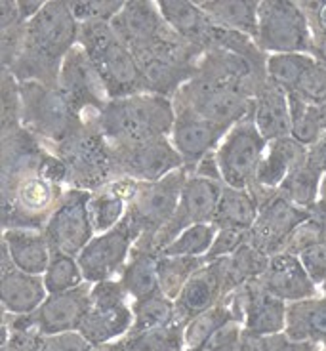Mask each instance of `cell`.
Listing matches in <instances>:
<instances>
[{
	"label": "cell",
	"instance_id": "cell-1",
	"mask_svg": "<svg viewBox=\"0 0 326 351\" xmlns=\"http://www.w3.org/2000/svg\"><path fill=\"white\" fill-rule=\"evenodd\" d=\"M46 145L18 126L2 132V228L42 231L58 204L62 185L40 174Z\"/></svg>",
	"mask_w": 326,
	"mask_h": 351
},
{
	"label": "cell",
	"instance_id": "cell-2",
	"mask_svg": "<svg viewBox=\"0 0 326 351\" xmlns=\"http://www.w3.org/2000/svg\"><path fill=\"white\" fill-rule=\"evenodd\" d=\"M79 31L80 23L73 16L69 2H45L42 10L27 23L23 52L8 71L18 82L36 80L58 88L63 60L79 44Z\"/></svg>",
	"mask_w": 326,
	"mask_h": 351
},
{
	"label": "cell",
	"instance_id": "cell-3",
	"mask_svg": "<svg viewBox=\"0 0 326 351\" xmlns=\"http://www.w3.org/2000/svg\"><path fill=\"white\" fill-rule=\"evenodd\" d=\"M92 117L111 147L168 138L176 123L172 99L155 94L109 99L105 107Z\"/></svg>",
	"mask_w": 326,
	"mask_h": 351
},
{
	"label": "cell",
	"instance_id": "cell-4",
	"mask_svg": "<svg viewBox=\"0 0 326 351\" xmlns=\"http://www.w3.org/2000/svg\"><path fill=\"white\" fill-rule=\"evenodd\" d=\"M79 46L88 53L109 99L147 94L132 50L116 36L111 23H80Z\"/></svg>",
	"mask_w": 326,
	"mask_h": 351
},
{
	"label": "cell",
	"instance_id": "cell-5",
	"mask_svg": "<svg viewBox=\"0 0 326 351\" xmlns=\"http://www.w3.org/2000/svg\"><path fill=\"white\" fill-rule=\"evenodd\" d=\"M52 151L69 168L67 184L73 189L96 193L118 178L111 143L99 132L92 114L84 117V123Z\"/></svg>",
	"mask_w": 326,
	"mask_h": 351
},
{
	"label": "cell",
	"instance_id": "cell-6",
	"mask_svg": "<svg viewBox=\"0 0 326 351\" xmlns=\"http://www.w3.org/2000/svg\"><path fill=\"white\" fill-rule=\"evenodd\" d=\"M189 172L179 168L159 182H138L124 219L132 229L138 248L153 250V241L176 214ZM155 252V250H153Z\"/></svg>",
	"mask_w": 326,
	"mask_h": 351
},
{
	"label": "cell",
	"instance_id": "cell-7",
	"mask_svg": "<svg viewBox=\"0 0 326 351\" xmlns=\"http://www.w3.org/2000/svg\"><path fill=\"white\" fill-rule=\"evenodd\" d=\"M21 124L45 145L58 147L84 123L60 86H46L36 80L19 82Z\"/></svg>",
	"mask_w": 326,
	"mask_h": 351
},
{
	"label": "cell",
	"instance_id": "cell-8",
	"mask_svg": "<svg viewBox=\"0 0 326 351\" xmlns=\"http://www.w3.org/2000/svg\"><path fill=\"white\" fill-rule=\"evenodd\" d=\"M248 191L258 202V218L248 231V245L269 258L284 252L294 231L309 219V210L288 201L279 189L258 182Z\"/></svg>",
	"mask_w": 326,
	"mask_h": 351
},
{
	"label": "cell",
	"instance_id": "cell-9",
	"mask_svg": "<svg viewBox=\"0 0 326 351\" xmlns=\"http://www.w3.org/2000/svg\"><path fill=\"white\" fill-rule=\"evenodd\" d=\"M203 53L176 33L166 43L136 53L134 58L147 94L174 99L179 88L197 75V62Z\"/></svg>",
	"mask_w": 326,
	"mask_h": 351
},
{
	"label": "cell",
	"instance_id": "cell-10",
	"mask_svg": "<svg viewBox=\"0 0 326 351\" xmlns=\"http://www.w3.org/2000/svg\"><path fill=\"white\" fill-rule=\"evenodd\" d=\"M258 48L271 53L313 56V33L300 2L264 0L258 10Z\"/></svg>",
	"mask_w": 326,
	"mask_h": 351
},
{
	"label": "cell",
	"instance_id": "cell-11",
	"mask_svg": "<svg viewBox=\"0 0 326 351\" xmlns=\"http://www.w3.org/2000/svg\"><path fill=\"white\" fill-rule=\"evenodd\" d=\"M92 285L82 282L67 292L48 294L42 306L29 315H10L2 311V338L14 330H38L40 334L75 332L79 330L92 304Z\"/></svg>",
	"mask_w": 326,
	"mask_h": 351
},
{
	"label": "cell",
	"instance_id": "cell-12",
	"mask_svg": "<svg viewBox=\"0 0 326 351\" xmlns=\"http://www.w3.org/2000/svg\"><path fill=\"white\" fill-rule=\"evenodd\" d=\"M172 104L174 109H189L206 121L225 128H233L235 124L252 119L256 107L254 97H248L229 88L216 86L199 77H193L179 88Z\"/></svg>",
	"mask_w": 326,
	"mask_h": 351
},
{
	"label": "cell",
	"instance_id": "cell-13",
	"mask_svg": "<svg viewBox=\"0 0 326 351\" xmlns=\"http://www.w3.org/2000/svg\"><path fill=\"white\" fill-rule=\"evenodd\" d=\"M267 145L269 141L260 134L254 119L235 124L216 149L223 184L235 189H250L256 184Z\"/></svg>",
	"mask_w": 326,
	"mask_h": 351
},
{
	"label": "cell",
	"instance_id": "cell-14",
	"mask_svg": "<svg viewBox=\"0 0 326 351\" xmlns=\"http://www.w3.org/2000/svg\"><path fill=\"white\" fill-rule=\"evenodd\" d=\"M92 304L79 332L92 346L115 342L130 332L134 325V309L121 281H103L92 285Z\"/></svg>",
	"mask_w": 326,
	"mask_h": 351
},
{
	"label": "cell",
	"instance_id": "cell-15",
	"mask_svg": "<svg viewBox=\"0 0 326 351\" xmlns=\"http://www.w3.org/2000/svg\"><path fill=\"white\" fill-rule=\"evenodd\" d=\"M90 191L73 187L63 193L62 202L42 229L52 252L79 258L80 252L90 245L96 233L90 218Z\"/></svg>",
	"mask_w": 326,
	"mask_h": 351
},
{
	"label": "cell",
	"instance_id": "cell-16",
	"mask_svg": "<svg viewBox=\"0 0 326 351\" xmlns=\"http://www.w3.org/2000/svg\"><path fill=\"white\" fill-rule=\"evenodd\" d=\"M199 79L221 88H229L248 97H256L269 80L267 60H250L223 48H212L199 58L197 75Z\"/></svg>",
	"mask_w": 326,
	"mask_h": 351
},
{
	"label": "cell",
	"instance_id": "cell-17",
	"mask_svg": "<svg viewBox=\"0 0 326 351\" xmlns=\"http://www.w3.org/2000/svg\"><path fill=\"white\" fill-rule=\"evenodd\" d=\"M223 187H225L223 182L189 176L184 185L176 214L172 216V219L164 228L160 229V233L155 237L151 248L157 254L162 256L164 248L172 245L187 228L197 226V223H212L216 206L223 193Z\"/></svg>",
	"mask_w": 326,
	"mask_h": 351
},
{
	"label": "cell",
	"instance_id": "cell-18",
	"mask_svg": "<svg viewBox=\"0 0 326 351\" xmlns=\"http://www.w3.org/2000/svg\"><path fill=\"white\" fill-rule=\"evenodd\" d=\"M111 149L118 178H132L136 182H159L179 168H186L184 158L168 138H153Z\"/></svg>",
	"mask_w": 326,
	"mask_h": 351
},
{
	"label": "cell",
	"instance_id": "cell-19",
	"mask_svg": "<svg viewBox=\"0 0 326 351\" xmlns=\"http://www.w3.org/2000/svg\"><path fill=\"white\" fill-rule=\"evenodd\" d=\"M134 245L136 237L124 218L118 226L92 239L90 245L77 258L84 281L90 285L113 281L115 275L124 271Z\"/></svg>",
	"mask_w": 326,
	"mask_h": 351
},
{
	"label": "cell",
	"instance_id": "cell-20",
	"mask_svg": "<svg viewBox=\"0 0 326 351\" xmlns=\"http://www.w3.org/2000/svg\"><path fill=\"white\" fill-rule=\"evenodd\" d=\"M111 27L134 56L166 43L168 38L176 35V31L162 18L159 4L149 0L126 2L111 21Z\"/></svg>",
	"mask_w": 326,
	"mask_h": 351
},
{
	"label": "cell",
	"instance_id": "cell-21",
	"mask_svg": "<svg viewBox=\"0 0 326 351\" xmlns=\"http://www.w3.org/2000/svg\"><path fill=\"white\" fill-rule=\"evenodd\" d=\"M233 315L244 330L254 334H281L286 328V302L271 296L258 279L227 296Z\"/></svg>",
	"mask_w": 326,
	"mask_h": 351
},
{
	"label": "cell",
	"instance_id": "cell-22",
	"mask_svg": "<svg viewBox=\"0 0 326 351\" xmlns=\"http://www.w3.org/2000/svg\"><path fill=\"white\" fill-rule=\"evenodd\" d=\"M60 90L82 119L99 113L109 101L105 88L90 62L88 53L79 44L63 60Z\"/></svg>",
	"mask_w": 326,
	"mask_h": 351
},
{
	"label": "cell",
	"instance_id": "cell-23",
	"mask_svg": "<svg viewBox=\"0 0 326 351\" xmlns=\"http://www.w3.org/2000/svg\"><path fill=\"white\" fill-rule=\"evenodd\" d=\"M174 111H176V123L170 140L184 158V167L191 176L197 165L208 153L220 147V143L231 128L210 123L189 109H174Z\"/></svg>",
	"mask_w": 326,
	"mask_h": 351
},
{
	"label": "cell",
	"instance_id": "cell-24",
	"mask_svg": "<svg viewBox=\"0 0 326 351\" xmlns=\"http://www.w3.org/2000/svg\"><path fill=\"white\" fill-rule=\"evenodd\" d=\"M0 298L2 311L10 315H29L48 298L45 279L40 275H29L18 269L4 245L0 260Z\"/></svg>",
	"mask_w": 326,
	"mask_h": 351
},
{
	"label": "cell",
	"instance_id": "cell-25",
	"mask_svg": "<svg viewBox=\"0 0 326 351\" xmlns=\"http://www.w3.org/2000/svg\"><path fill=\"white\" fill-rule=\"evenodd\" d=\"M258 281L271 296L286 304L315 298L318 292V287L308 275L300 258L288 252L271 256L265 271L258 277Z\"/></svg>",
	"mask_w": 326,
	"mask_h": 351
},
{
	"label": "cell",
	"instance_id": "cell-26",
	"mask_svg": "<svg viewBox=\"0 0 326 351\" xmlns=\"http://www.w3.org/2000/svg\"><path fill=\"white\" fill-rule=\"evenodd\" d=\"M160 14L168 25L176 31L186 43L195 46L201 53L212 48V38L216 31V23L208 18L197 2L187 0H160Z\"/></svg>",
	"mask_w": 326,
	"mask_h": 351
},
{
	"label": "cell",
	"instance_id": "cell-27",
	"mask_svg": "<svg viewBox=\"0 0 326 351\" xmlns=\"http://www.w3.org/2000/svg\"><path fill=\"white\" fill-rule=\"evenodd\" d=\"M223 300H225V296L221 290L218 273H216L212 263H206L187 281L184 290L179 292V296L174 300L177 323L187 325L189 321H193L195 317L208 311L214 306H218Z\"/></svg>",
	"mask_w": 326,
	"mask_h": 351
},
{
	"label": "cell",
	"instance_id": "cell-28",
	"mask_svg": "<svg viewBox=\"0 0 326 351\" xmlns=\"http://www.w3.org/2000/svg\"><path fill=\"white\" fill-rule=\"evenodd\" d=\"M254 124L267 141L281 140L290 136V106L288 94L275 82L267 80L260 94L254 97Z\"/></svg>",
	"mask_w": 326,
	"mask_h": 351
},
{
	"label": "cell",
	"instance_id": "cell-29",
	"mask_svg": "<svg viewBox=\"0 0 326 351\" xmlns=\"http://www.w3.org/2000/svg\"><path fill=\"white\" fill-rule=\"evenodd\" d=\"M321 289V296L288 304L284 332L290 340L326 346V282Z\"/></svg>",
	"mask_w": 326,
	"mask_h": 351
},
{
	"label": "cell",
	"instance_id": "cell-30",
	"mask_svg": "<svg viewBox=\"0 0 326 351\" xmlns=\"http://www.w3.org/2000/svg\"><path fill=\"white\" fill-rule=\"evenodd\" d=\"M214 265V269L218 273L223 296L227 298L233 292H237L240 287H244L247 282L258 279L265 271L269 256L260 252L258 248L250 245H242L235 254L223 256L214 262H208Z\"/></svg>",
	"mask_w": 326,
	"mask_h": 351
},
{
	"label": "cell",
	"instance_id": "cell-31",
	"mask_svg": "<svg viewBox=\"0 0 326 351\" xmlns=\"http://www.w3.org/2000/svg\"><path fill=\"white\" fill-rule=\"evenodd\" d=\"M2 245L6 246L14 265L29 275H45L52 258V248L42 235V231L27 229H6L2 235Z\"/></svg>",
	"mask_w": 326,
	"mask_h": 351
},
{
	"label": "cell",
	"instance_id": "cell-32",
	"mask_svg": "<svg viewBox=\"0 0 326 351\" xmlns=\"http://www.w3.org/2000/svg\"><path fill=\"white\" fill-rule=\"evenodd\" d=\"M309 157V147L301 145L294 138H281L269 141L265 157L258 170L256 182L269 189H279L284 178L296 167L305 162Z\"/></svg>",
	"mask_w": 326,
	"mask_h": 351
},
{
	"label": "cell",
	"instance_id": "cell-33",
	"mask_svg": "<svg viewBox=\"0 0 326 351\" xmlns=\"http://www.w3.org/2000/svg\"><path fill=\"white\" fill-rule=\"evenodd\" d=\"M159 260L160 254L145 248L134 246L128 263L121 273V285L126 290V294L138 302L155 294H160L159 285Z\"/></svg>",
	"mask_w": 326,
	"mask_h": 351
},
{
	"label": "cell",
	"instance_id": "cell-34",
	"mask_svg": "<svg viewBox=\"0 0 326 351\" xmlns=\"http://www.w3.org/2000/svg\"><path fill=\"white\" fill-rule=\"evenodd\" d=\"M197 4L208 14V18L216 25L237 31L256 40L260 2L256 0H203Z\"/></svg>",
	"mask_w": 326,
	"mask_h": 351
},
{
	"label": "cell",
	"instance_id": "cell-35",
	"mask_svg": "<svg viewBox=\"0 0 326 351\" xmlns=\"http://www.w3.org/2000/svg\"><path fill=\"white\" fill-rule=\"evenodd\" d=\"M258 218V202L248 189H235L225 185L212 226L218 229H250Z\"/></svg>",
	"mask_w": 326,
	"mask_h": 351
},
{
	"label": "cell",
	"instance_id": "cell-36",
	"mask_svg": "<svg viewBox=\"0 0 326 351\" xmlns=\"http://www.w3.org/2000/svg\"><path fill=\"white\" fill-rule=\"evenodd\" d=\"M323 180H325V172L308 157L305 162H301L300 167L294 168L284 178L279 191L290 202L309 210L321 199Z\"/></svg>",
	"mask_w": 326,
	"mask_h": 351
},
{
	"label": "cell",
	"instance_id": "cell-37",
	"mask_svg": "<svg viewBox=\"0 0 326 351\" xmlns=\"http://www.w3.org/2000/svg\"><path fill=\"white\" fill-rule=\"evenodd\" d=\"M27 23L21 18L18 2L2 0L0 2V52H2V69H12L23 52L27 36Z\"/></svg>",
	"mask_w": 326,
	"mask_h": 351
},
{
	"label": "cell",
	"instance_id": "cell-38",
	"mask_svg": "<svg viewBox=\"0 0 326 351\" xmlns=\"http://www.w3.org/2000/svg\"><path fill=\"white\" fill-rule=\"evenodd\" d=\"M206 265L204 256H160L159 260V285L160 292L170 300H176L184 290L187 281L195 273Z\"/></svg>",
	"mask_w": 326,
	"mask_h": 351
},
{
	"label": "cell",
	"instance_id": "cell-39",
	"mask_svg": "<svg viewBox=\"0 0 326 351\" xmlns=\"http://www.w3.org/2000/svg\"><path fill=\"white\" fill-rule=\"evenodd\" d=\"M132 309L134 325L130 332H145V330L164 328V326L177 323L176 304H174V300L166 298L162 292L134 302Z\"/></svg>",
	"mask_w": 326,
	"mask_h": 351
},
{
	"label": "cell",
	"instance_id": "cell-40",
	"mask_svg": "<svg viewBox=\"0 0 326 351\" xmlns=\"http://www.w3.org/2000/svg\"><path fill=\"white\" fill-rule=\"evenodd\" d=\"M315 62L317 60L309 53H271L267 58V77L286 94H290Z\"/></svg>",
	"mask_w": 326,
	"mask_h": 351
},
{
	"label": "cell",
	"instance_id": "cell-41",
	"mask_svg": "<svg viewBox=\"0 0 326 351\" xmlns=\"http://www.w3.org/2000/svg\"><path fill=\"white\" fill-rule=\"evenodd\" d=\"M288 106L292 121L290 138L305 147H313L325 134L318 117V107L303 101L298 94H288Z\"/></svg>",
	"mask_w": 326,
	"mask_h": 351
},
{
	"label": "cell",
	"instance_id": "cell-42",
	"mask_svg": "<svg viewBox=\"0 0 326 351\" xmlns=\"http://www.w3.org/2000/svg\"><path fill=\"white\" fill-rule=\"evenodd\" d=\"M229 321H237V319L233 315V309H231L227 298L208 311L195 317L193 321L187 323L186 332H184L186 351H197L199 348H203L204 342L210 338L212 334L223 325H227Z\"/></svg>",
	"mask_w": 326,
	"mask_h": 351
},
{
	"label": "cell",
	"instance_id": "cell-43",
	"mask_svg": "<svg viewBox=\"0 0 326 351\" xmlns=\"http://www.w3.org/2000/svg\"><path fill=\"white\" fill-rule=\"evenodd\" d=\"M186 325L174 323L164 328L145 330V332H128L124 340L134 351H186Z\"/></svg>",
	"mask_w": 326,
	"mask_h": 351
},
{
	"label": "cell",
	"instance_id": "cell-44",
	"mask_svg": "<svg viewBox=\"0 0 326 351\" xmlns=\"http://www.w3.org/2000/svg\"><path fill=\"white\" fill-rule=\"evenodd\" d=\"M48 294H58V292H67L80 287L84 281V275L80 269L79 260L73 256L62 254V252H52L48 269L42 275Z\"/></svg>",
	"mask_w": 326,
	"mask_h": 351
},
{
	"label": "cell",
	"instance_id": "cell-45",
	"mask_svg": "<svg viewBox=\"0 0 326 351\" xmlns=\"http://www.w3.org/2000/svg\"><path fill=\"white\" fill-rule=\"evenodd\" d=\"M126 201L123 197L113 193L109 187H103L96 193H92L90 199V218H92V226L99 233H105L109 229L121 223V219L126 214Z\"/></svg>",
	"mask_w": 326,
	"mask_h": 351
},
{
	"label": "cell",
	"instance_id": "cell-46",
	"mask_svg": "<svg viewBox=\"0 0 326 351\" xmlns=\"http://www.w3.org/2000/svg\"><path fill=\"white\" fill-rule=\"evenodd\" d=\"M216 235H218V228L212 223L191 226L172 245L164 248L162 256H193V258L206 256L216 241Z\"/></svg>",
	"mask_w": 326,
	"mask_h": 351
},
{
	"label": "cell",
	"instance_id": "cell-47",
	"mask_svg": "<svg viewBox=\"0 0 326 351\" xmlns=\"http://www.w3.org/2000/svg\"><path fill=\"white\" fill-rule=\"evenodd\" d=\"M123 0H73L69 2L71 12L79 23H111L115 16L124 8Z\"/></svg>",
	"mask_w": 326,
	"mask_h": 351
},
{
	"label": "cell",
	"instance_id": "cell-48",
	"mask_svg": "<svg viewBox=\"0 0 326 351\" xmlns=\"http://www.w3.org/2000/svg\"><path fill=\"white\" fill-rule=\"evenodd\" d=\"M0 119H2V132L23 126L19 82L8 69H2V117Z\"/></svg>",
	"mask_w": 326,
	"mask_h": 351
},
{
	"label": "cell",
	"instance_id": "cell-49",
	"mask_svg": "<svg viewBox=\"0 0 326 351\" xmlns=\"http://www.w3.org/2000/svg\"><path fill=\"white\" fill-rule=\"evenodd\" d=\"M308 101L311 106H323L326 104V65L315 62L301 77L298 88L290 92Z\"/></svg>",
	"mask_w": 326,
	"mask_h": 351
},
{
	"label": "cell",
	"instance_id": "cell-50",
	"mask_svg": "<svg viewBox=\"0 0 326 351\" xmlns=\"http://www.w3.org/2000/svg\"><path fill=\"white\" fill-rule=\"evenodd\" d=\"M248 231L250 229H218V235H216L214 245L208 250V254L204 256L206 263L214 262L218 258H223V256L235 254L240 246L248 245Z\"/></svg>",
	"mask_w": 326,
	"mask_h": 351
},
{
	"label": "cell",
	"instance_id": "cell-51",
	"mask_svg": "<svg viewBox=\"0 0 326 351\" xmlns=\"http://www.w3.org/2000/svg\"><path fill=\"white\" fill-rule=\"evenodd\" d=\"M301 265L305 267L308 275L313 279V282L321 287L326 282V241L315 243V245L303 248L300 254Z\"/></svg>",
	"mask_w": 326,
	"mask_h": 351
},
{
	"label": "cell",
	"instance_id": "cell-52",
	"mask_svg": "<svg viewBox=\"0 0 326 351\" xmlns=\"http://www.w3.org/2000/svg\"><path fill=\"white\" fill-rule=\"evenodd\" d=\"M92 343L79 332H63L40 338V351H92Z\"/></svg>",
	"mask_w": 326,
	"mask_h": 351
},
{
	"label": "cell",
	"instance_id": "cell-53",
	"mask_svg": "<svg viewBox=\"0 0 326 351\" xmlns=\"http://www.w3.org/2000/svg\"><path fill=\"white\" fill-rule=\"evenodd\" d=\"M242 332V325L238 321H229L227 325L218 328L210 338L204 342L203 348L197 351H233Z\"/></svg>",
	"mask_w": 326,
	"mask_h": 351
},
{
	"label": "cell",
	"instance_id": "cell-54",
	"mask_svg": "<svg viewBox=\"0 0 326 351\" xmlns=\"http://www.w3.org/2000/svg\"><path fill=\"white\" fill-rule=\"evenodd\" d=\"M301 10L305 12L311 29L325 31L326 33V2H300Z\"/></svg>",
	"mask_w": 326,
	"mask_h": 351
},
{
	"label": "cell",
	"instance_id": "cell-55",
	"mask_svg": "<svg viewBox=\"0 0 326 351\" xmlns=\"http://www.w3.org/2000/svg\"><path fill=\"white\" fill-rule=\"evenodd\" d=\"M191 176H199V178H208V180H216V182H223L221 180L220 165H218V157H216V151L208 153L206 157L197 165L195 172Z\"/></svg>",
	"mask_w": 326,
	"mask_h": 351
},
{
	"label": "cell",
	"instance_id": "cell-56",
	"mask_svg": "<svg viewBox=\"0 0 326 351\" xmlns=\"http://www.w3.org/2000/svg\"><path fill=\"white\" fill-rule=\"evenodd\" d=\"M309 158H311L326 176V132L313 147H309Z\"/></svg>",
	"mask_w": 326,
	"mask_h": 351
},
{
	"label": "cell",
	"instance_id": "cell-57",
	"mask_svg": "<svg viewBox=\"0 0 326 351\" xmlns=\"http://www.w3.org/2000/svg\"><path fill=\"white\" fill-rule=\"evenodd\" d=\"M311 33H313V58L318 63L326 65V33L317 29H311Z\"/></svg>",
	"mask_w": 326,
	"mask_h": 351
},
{
	"label": "cell",
	"instance_id": "cell-58",
	"mask_svg": "<svg viewBox=\"0 0 326 351\" xmlns=\"http://www.w3.org/2000/svg\"><path fill=\"white\" fill-rule=\"evenodd\" d=\"M92 351H134V350L128 346V342L124 340V336H123V338H118V340H115V342L94 346Z\"/></svg>",
	"mask_w": 326,
	"mask_h": 351
},
{
	"label": "cell",
	"instance_id": "cell-59",
	"mask_svg": "<svg viewBox=\"0 0 326 351\" xmlns=\"http://www.w3.org/2000/svg\"><path fill=\"white\" fill-rule=\"evenodd\" d=\"M318 117H321V124H323V130L326 132V104L318 106Z\"/></svg>",
	"mask_w": 326,
	"mask_h": 351
}]
</instances>
